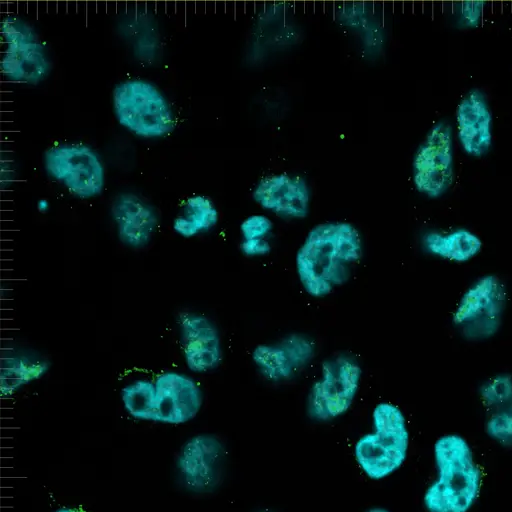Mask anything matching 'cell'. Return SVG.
I'll list each match as a JSON object with an SVG mask.
<instances>
[{
	"label": "cell",
	"mask_w": 512,
	"mask_h": 512,
	"mask_svg": "<svg viewBox=\"0 0 512 512\" xmlns=\"http://www.w3.org/2000/svg\"><path fill=\"white\" fill-rule=\"evenodd\" d=\"M364 255L363 238L346 221L313 226L295 254V270L307 295L322 299L345 285Z\"/></svg>",
	"instance_id": "cell-1"
},
{
	"label": "cell",
	"mask_w": 512,
	"mask_h": 512,
	"mask_svg": "<svg viewBox=\"0 0 512 512\" xmlns=\"http://www.w3.org/2000/svg\"><path fill=\"white\" fill-rule=\"evenodd\" d=\"M436 477L423 494L427 512H468L477 501L482 472L470 444L450 433L434 443Z\"/></svg>",
	"instance_id": "cell-2"
},
{
	"label": "cell",
	"mask_w": 512,
	"mask_h": 512,
	"mask_svg": "<svg viewBox=\"0 0 512 512\" xmlns=\"http://www.w3.org/2000/svg\"><path fill=\"white\" fill-rule=\"evenodd\" d=\"M371 416L372 430L357 439L353 455L367 478L380 481L394 474L406 461L410 434L404 412L394 403H377Z\"/></svg>",
	"instance_id": "cell-3"
},
{
	"label": "cell",
	"mask_w": 512,
	"mask_h": 512,
	"mask_svg": "<svg viewBox=\"0 0 512 512\" xmlns=\"http://www.w3.org/2000/svg\"><path fill=\"white\" fill-rule=\"evenodd\" d=\"M362 377L361 362L353 353L337 352L323 360L306 395L308 418L327 423L345 415L357 398Z\"/></svg>",
	"instance_id": "cell-4"
},
{
	"label": "cell",
	"mask_w": 512,
	"mask_h": 512,
	"mask_svg": "<svg viewBox=\"0 0 512 512\" xmlns=\"http://www.w3.org/2000/svg\"><path fill=\"white\" fill-rule=\"evenodd\" d=\"M506 306L504 282L495 274L482 275L460 296L452 312V325L467 341L491 339L502 326Z\"/></svg>",
	"instance_id": "cell-5"
},
{
	"label": "cell",
	"mask_w": 512,
	"mask_h": 512,
	"mask_svg": "<svg viewBox=\"0 0 512 512\" xmlns=\"http://www.w3.org/2000/svg\"><path fill=\"white\" fill-rule=\"evenodd\" d=\"M113 106L118 122L138 136L160 137L173 128L168 101L146 80L119 83L113 91Z\"/></svg>",
	"instance_id": "cell-6"
},
{
	"label": "cell",
	"mask_w": 512,
	"mask_h": 512,
	"mask_svg": "<svg viewBox=\"0 0 512 512\" xmlns=\"http://www.w3.org/2000/svg\"><path fill=\"white\" fill-rule=\"evenodd\" d=\"M454 179L453 128L441 120L430 128L414 154L412 180L419 193L436 199L451 188Z\"/></svg>",
	"instance_id": "cell-7"
},
{
	"label": "cell",
	"mask_w": 512,
	"mask_h": 512,
	"mask_svg": "<svg viewBox=\"0 0 512 512\" xmlns=\"http://www.w3.org/2000/svg\"><path fill=\"white\" fill-rule=\"evenodd\" d=\"M1 33L4 41L3 75L10 81L33 85L44 80L51 70V62L32 26L8 16L2 21Z\"/></svg>",
	"instance_id": "cell-8"
},
{
	"label": "cell",
	"mask_w": 512,
	"mask_h": 512,
	"mask_svg": "<svg viewBox=\"0 0 512 512\" xmlns=\"http://www.w3.org/2000/svg\"><path fill=\"white\" fill-rule=\"evenodd\" d=\"M315 340L303 332H290L270 342L257 344L251 360L259 376L272 384L296 379L314 361Z\"/></svg>",
	"instance_id": "cell-9"
},
{
	"label": "cell",
	"mask_w": 512,
	"mask_h": 512,
	"mask_svg": "<svg viewBox=\"0 0 512 512\" xmlns=\"http://www.w3.org/2000/svg\"><path fill=\"white\" fill-rule=\"evenodd\" d=\"M44 166L51 178L79 198L95 197L104 187V166L95 151L86 145L52 147L44 154Z\"/></svg>",
	"instance_id": "cell-10"
},
{
	"label": "cell",
	"mask_w": 512,
	"mask_h": 512,
	"mask_svg": "<svg viewBox=\"0 0 512 512\" xmlns=\"http://www.w3.org/2000/svg\"><path fill=\"white\" fill-rule=\"evenodd\" d=\"M226 452L222 441L212 434L189 439L177 458V470L183 486L194 493H209L221 483Z\"/></svg>",
	"instance_id": "cell-11"
},
{
	"label": "cell",
	"mask_w": 512,
	"mask_h": 512,
	"mask_svg": "<svg viewBox=\"0 0 512 512\" xmlns=\"http://www.w3.org/2000/svg\"><path fill=\"white\" fill-rule=\"evenodd\" d=\"M455 123L459 146L466 155L480 158L489 152L493 118L482 90L473 88L461 98L456 108Z\"/></svg>",
	"instance_id": "cell-12"
},
{
	"label": "cell",
	"mask_w": 512,
	"mask_h": 512,
	"mask_svg": "<svg viewBox=\"0 0 512 512\" xmlns=\"http://www.w3.org/2000/svg\"><path fill=\"white\" fill-rule=\"evenodd\" d=\"M179 326L188 368L196 373H206L219 367L223 350L216 325L202 314L185 312L180 314Z\"/></svg>",
	"instance_id": "cell-13"
},
{
	"label": "cell",
	"mask_w": 512,
	"mask_h": 512,
	"mask_svg": "<svg viewBox=\"0 0 512 512\" xmlns=\"http://www.w3.org/2000/svg\"><path fill=\"white\" fill-rule=\"evenodd\" d=\"M154 421L181 424L193 419L202 406L199 386L186 375L164 372L155 380Z\"/></svg>",
	"instance_id": "cell-14"
},
{
	"label": "cell",
	"mask_w": 512,
	"mask_h": 512,
	"mask_svg": "<svg viewBox=\"0 0 512 512\" xmlns=\"http://www.w3.org/2000/svg\"><path fill=\"white\" fill-rule=\"evenodd\" d=\"M264 210L282 219H304L309 213L310 191L300 177L276 174L262 179L252 193Z\"/></svg>",
	"instance_id": "cell-15"
},
{
	"label": "cell",
	"mask_w": 512,
	"mask_h": 512,
	"mask_svg": "<svg viewBox=\"0 0 512 512\" xmlns=\"http://www.w3.org/2000/svg\"><path fill=\"white\" fill-rule=\"evenodd\" d=\"M120 241L132 248L146 246L158 225L155 209L132 193L118 195L111 206Z\"/></svg>",
	"instance_id": "cell-16"
},
{
	"label": "cell",
	"mask_w": 512,
	"mask_h": 512,
	"mask_svg": "<svg viewBox=\"0 0 512 512\" xmlns=\"http://www.w3.org/2000/svg\"><path fill=\"white\" fill-rule=\"evenodd\" d=\"M420 245L426 254L456 264L471 261L483 249L480 236L464 227L448 231L428 230L422 234Z\"/></svg>",
	"instance_id": "cell-17"
},
{
	"label": "cell",
	"mask_w": 512,
	"mask_h": 512,
	"mask_svg": "<svg viewBox=\"0 0 512 512\" xmlns=\"http://www.w3.org/2000/svg\"><path fill=\"white\" fill-rule=\"evenodd\" d=\"M219 214L212 200L206 196L188 198L181 212L173 221V229L179 235L190 238L216 226Z\"/></svg>",
	"instance_id": "cell-18"
},
{
	"label": "cell",
	"mask_w": 512,
	"mask_h": 512,
	"mask_svg": "<svg viewBox=\"0 0 512 512\" xmlns=\"http://www.w3.org/2000/svg\"><path fill=\"white\" fill-rule=\"evenodd\" d=\"M49 370V363L23 355H7L1 359L0 389L3 396L41 378Z\"/></svg>",
	"instance_id": "cell-19"
},
{
	"label": "cell",
	"mask_w": 512,
	"mask_h": 512,
	"mask_svg": "<svg viewBox=\"0 0 512 512\" xmlns=\"http://www.w3.org/2000/svg\"><path fill=\"white\" fill-rule=\"evenodd\" d=\"M155 384L148 380H137L122 390V400L126 410L136 419L155 418Z\"/></svg>",
	"instance_id": "cell-20"
},
{
	"label": "cell",
	"mask_w": 512,
	"mask_h": 512,
	"mask_svg": "<svg viewBox=\"0 0 512 512\" xmlns=\"http://www.w3.org/2000/svg\"><path fill=\"white\" fill-rule=\"evenodd\" d=\"M478 395L489 412L512 408V374L502 372L489 377L479 386Z\"/></svg>",
	"instance_id": "cell-21"
},
{
	"label": "cell",
	"mask_w": 512,
	"mask_h": 512,
	"mask_svg": "<svg viewBox=\"0 0 512 512\" xmlns=\"http://www.w3.org/2000/svg\"><path fill=\"white\" fill-rule=\"evenodd\" d=\"M487 435L505 447H512V408L490 412L485 422Z\"/></svg>",
	"instance_id": "cell-22"
},
{
	"label": "cell",
	"mask_w": 512,
	"mask_h": 512,
	"mask_svg": "<svg viewBox=\"0 0 512 512\" xmlns=\"http://www.w3.org/2000/svg\"><path fill=\"white\" fill-rule=\"evenodd\" d=\"M273 230V222L265 215L248 216L240 224L241 240L269 239Z\"/></svg>",
	"instance_id": "cell-23"
},
{
	"label": "cell",
	"mask_w": 512,
	"mask_h": 512,
	"mask_svg": "<svg viewBox=\"0 0 512 512\" xmlns=\"http://www.w3.org/2000/svg\"><path fill=\"white\" fill-rule=\"evenodd\" d=\"M483 1L461 2L456 11L457 22L464 28H475L479 26L484 10Z\"/></svg>",
	"instance_id": "cell-24"
},
{
	"label": "cell",
	"mask_w": 512,
	"mask_h": 512,
	"mask_svg": "<svg viewBox=\"0 0 512 512\" xmlns=\"http://www.w3.org/2000/svg\"><path fill=\"white\" fill-rule=\"evenodd\" d=\"M241 253L248 258H259L270 254L272 243L270 239H258L240 242Z\"/></svg>",
	"instance_id": "cell-25"
},
{
	"label": "cell",
	"mask_w": 512,
	"mask_h": 512,
	"mask_svg": "<svg viewBox=\"0 0 512 512\" xmlns=\"http://www.w3.org/2000/svg\"><path fill=\"white\" fill-rule=\"evenodd\" d=\"M364 512H391L389 509L381 506H374L366 509Z\"/></svg>",
	"instance_id": "cell-26"
},
{
	"label": "cell",
	"mask_w": 512,
	"mask_h": 512,
	"mask_svg": "<svg viewBox=\"0 0 512 512\" xmlns=\"http://www.w3.org/2000/svg\"><path fill=\"white\" fill-rule=\"evenodd\" d=\"M38 208L40 211H45L48 208V202L46 200H40L38 203Z\"/></svg>",
	"instance_id": "cell-27"
},
{
	"label": "cell",
	"mask_w": 512,
	"mask_h": 512,
	"mask_svg": "<svg viewBox=\"0 0 512 512\" xmlns=\"http://www.w3.org/2000/svg\"><path fill=\"white\" fill-rule=\"evenodd\" d=\"M56 512H81V511H78V510H75V509H60Z\"/></svg>",
	"instance_id": "cell-28"
},
{
	"label": "cell",
	"mask_w": 512,
	"mask_h": 512,
	"mask_svg": "<svg viewBox=\"0 0 512 512\" xmlns=\"http://www.w3.org/2000/svg\"><path fill=\"white\" fill-rule=\"evenodd\" d=\"M259 512H272V511H270V510H261Z\"/></svg>",
	"instance_id": "cell-29"
}]
</instances>
